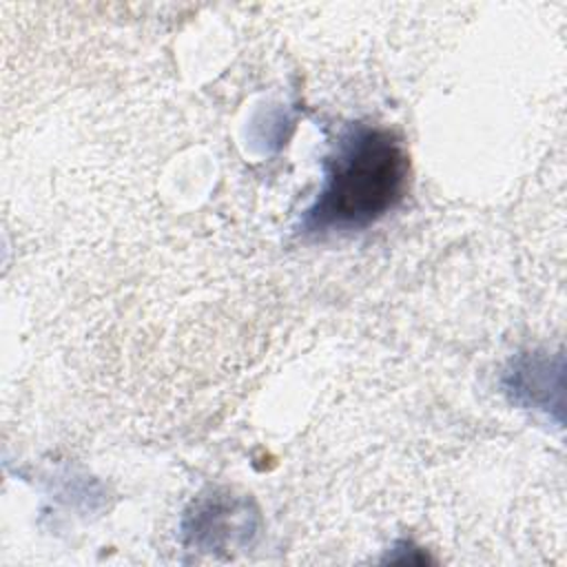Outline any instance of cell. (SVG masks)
I'll return each instance as SVG.
<instances>
[{
    "label": "cell",
    "instance_id": "6da1fadb",
    "mask_svg": "<svg viewBox=\"0 0 567 567\" xmlns=\"http://www.w3.org/2000/svg\"><path fill=\"white\" fill-rule=\"evenodd\" d=\"M408 155L385 128L357 124L326 159L323 186L303 215L306 233L359 230L394 208L405 190Z\"/></svg>",
    "mask_w": 567,
    "mask_h": 567
}]
</instances>
